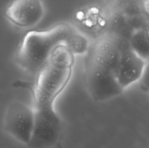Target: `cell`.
<instances>
[{
  "mask_svg": "<svg viewBox=\"0 0 149 148\" xmlns=\"http://www.w3.org/2000/svg\"><path fill=\"white\" fill-rule=\"evenodd\" d=\"M75 55L68 46L62 45L37 73L32 105L35 126L29 148H53L61 141L62 121L55 103L72 76Z\"/></svg>",
  "mask_w": 149,
  "mask_h": 148,
  "instance_id": "cell-1",
  "label": "cell"
},
{
  "mask_svg": "<svg viewBox=\"0 0 149 148\" xmlns=\"http://www.w3.org/2000/svg\"><path fill=\"white\" fill-rule=\"evenodd\" d=\"M129 39L116 32L103 33L87 52L84 80L90 97L105 102L118 97L123 90L119 84L124 52Z\"/></svg>",
  "mask_w": 149,
  "mask_h": 148,
  "instance_id": "cell-2",
  "label": "cell"
},
{
  "mask_svg": "<svg viewBox=\"0 0 149 148\" xmlns=\"http://www.w3.org/2000/svg\"><path fill=\"white\" fill-rule=\"evenodd\" d=\"M65 45L75 55L89 50L88 41L71 25L61 23L44 30H29L15 55L17 65L29 74H37L59 46Z\"/></svg>",
  "mask_w": 149,
  "mask_h": 148,
  "instance_id": "cell-3",
  "label": "cell"
},
{
  "mask_svg": "<svg viewBox=\"0 0 149 148\" xmlns=\"http://www.w3.org/2000/svg\"><path fill=\"white\" fill-rule=\"evenodd\" d=\"M3 129L15 140L28 146L35 126L33 106L20 100L9 103L3 117Z\"/></svg>",
  "mask_w": 149,
  "mask_h": 148,
  "instance_id": "cell-4",
  "label": "cell"
},
{
  "mask_svg": "<svg viewBox=\"0 0 149 148\" xmlns=\"http://www.w3.org/2000/svg\"><path fill=\"white\" fill-rule=\"evenodd\" d=\"M45 14L42 0H13L5 10L10 23L20 28H29L41 22Z\"/></svg>",
  "mask_w": 149,
  "mask_h": 148,
  "instance_id": "cell-5",
  "label": "cell"
},
{
  "mask_svg": "<svg viewBox=\"0 0 149 148\" xmlns=\"http://www.w3.org/2000/svg\"><path fill=\"white\" fill-rule=\"evenodd\" d=\"M132 49L144 60L149 59V28L135 30L129 39Z\"/></svg>",
  "mask_w": 149,
  "mask_h": 148,
  "instance_id": "cell-6",
  "label": "cell"
},
{
  "mask_svg": "<svg viewBox=\"0 0 149 148\" xmlns=\"http://www.w3.org/2000/svg\"><path fill=\"white\" fill-rule=\"evenodd\" d=\"M111 10L129 11L149 17V0H116Z\"/></svg>",
  "mask_w": 149,
  "mask_h": 148,
  "instance_id": "cell-7",
  "label": "cell"
},
{
  "mask_svg": "<svg viewBox=\"0 0 149 148\" xmlns=\"http://www.w3.org/2000/svg\"><path fill=\"white\" fill-rule=\"evenodd\" d=\"M138 82H140L141 89L144 91L149 92V59L146 62L142 75Z\"/></svg>",
  "mask_w": 149,
  "mask_h": 148,
  "instance_id": "cell-8",
  "label": "cell"
},
{
  "mask_svg": "<svg viewBox=\"0 0 149 148\" xmlns=\"http://www.w3.org/2000/svg\"><path fill=\"white\" fill-rule=\"evenodd\" d=\"M116 0H104V3L106 4V7L109 9V10H111L112 7H113V5L116 3Z\"/></svg>",
  "mask_w": 149,
  "mask_h": 148,
  "instance_id": "cell-9",
  "label": "cell"
}]
</instances>
